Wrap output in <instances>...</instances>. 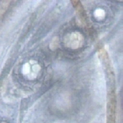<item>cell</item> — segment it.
Returning a JSON list of instances; mask_svg holds the SVG:
<instances>
[{
    "label": "cell",
    "instance_id": "6da1fadb",
    "mask_svg": "<svg viewBox=\"0 0 123 123\" xmlns=\"http://www.w3.org/2000/svg\"><path fill=\"white\" fill-rule=\"evenodd\" d=\"M95 16L98 18H101L102 17H104L105 14V12L104 11L101 9H98L96 10L95 12Z\"/></svg>",
    "mask_w": 123,
    "mask_h": 123
},
{
    "label": "cell",
    "instance_id": "7a4b0ae2",
    "mask_svg": "<svg viewBox=\"0 0 123 123\" xmlns=\"http://www.w3.org/2000/svg\"><path fill=\"white\" fill-rule=\"evenodd\" d=\"M30 71V66L28 64H26L23 68V73L24 74H26L29 73Z\"/></svg>",
    "mask_w": 123,
    "mask_h": 123
},
{
    "label": "cell",
    "instance_id": "3957f363",
    "mask_svg": "<svg viewBox=\"0 0 123 123\" xmlns=\"http://www.w3.org/2000/svg\"><path fill=\"white\" fill-rule=\"evenodd\" d=\"M40 69V68L39 66L38 65H36L33 67V69L35 71H38Z\"/></svg>",
    "mask_w": 123,
    "mask_h": 123
},
{
    "label": "cell",
    "instance_id": "277c9868",
    "mask_svg": "<svg viewBox=\"0 0 123 123\" xmlns=\"http://www.w3.org/2000/svg\"><path fill=\"white\" fill-rule=\"evenodd\" d=\"M0 123H10L9 122L3 120H0Z\"/></svg>",
    "mask_w": 123,
    "mask_h": 123
}]
</instances>
